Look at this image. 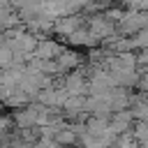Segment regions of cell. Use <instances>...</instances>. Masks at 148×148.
<instances>
[{
    "label": "cell",
    "instance_id": "1",
    "mask_svg": "<svg viewBox=\"0 0 148 148\" xmlns=\"http://www.w3.org/2000/svg\"><path fill=\"white\" fill-rule=\"evenodd\" d=\"M146 28V12H139V9H125L120 21H118V35L127 37V35H134L136 30H143Z\"/></svg>",
    "mask_w": 148,
    "mask_h": 148
},
{
    "label": "cell",
    "instance_id": "5",
    "mask_svg": "<svg viewBox=\"0 0 148 148\" xmlns=\"http://www.w3.org/2000/svg\"><path fill=\"white\" fill-rule=\"evenodd\" d=\"M56 60V65L60 67V72H69V69H74L79 62H81V58H79V53L76 51H69V49H60V53L53 58Z\"/></svg>",
    "mask_w": 148,
    "mask_h": 148
},
{
    "label": "cell",
    "instance_id": "3",
    "mask_svg": "<svg viewBox=\"0 0 148 148\" xmlns=\"http://www.w3.org/2000/svg\"><path fill=\"white\" fill-rule=\"evenodd\" d=\"M83 25H86V18H83L81 14H67V16H60V18L53 21V30H56L58 35H62V37L72 35L74 30H79V28H83Z\"/></svg>",
    "mask_w": 148,
    "mask_h": 148
},
{
    "label": "cell",
    "instance_id": "2",
    "mask_svg": "<svg viewBox=\"0 0 148 148\" xmlns=\"http://www.w3.org/2000/svg\"><path fill=\"white\" fill-rule=\"evenodd\" d=\"M86 86H88V76L83 74V69H69L62 79V90L67 95H83L86 92Z\"/></svg>",
    "mask_w": 148,
    "mask_h": 148
},
{
    "label": "cell",
    "instance_id": "4",
    "mask_svg": "<svg viewBox=\"0 0 148 148\" xmlns=\"http://www.w3.org/2000/svg\"><path fill=\"white\" fill-rule=\"evenodd\" d=\"M60 49H62L60 42L42 37V39H37V46H35V51H32V58H37V60H53V58L60 53Z\"/></svg>",
    "mask_w": 148,
    "mask_h": 148
}]
</instances>
